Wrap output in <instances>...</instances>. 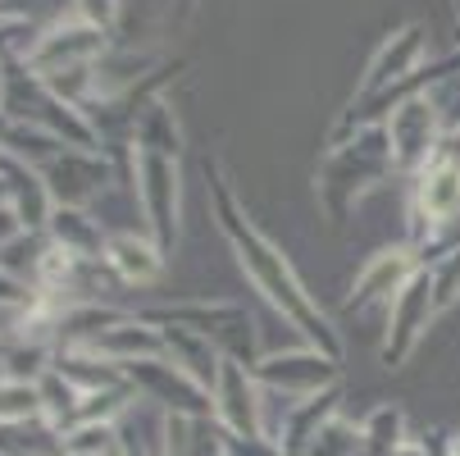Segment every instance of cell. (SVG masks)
<instances>
[{
	"instance_id": "cell-1",
	"label": "cell",
	"mask_w": 460,
	"mask_h": 456,
	"mask_svg": "<svg viewBox=\"0 0 460 456\" xmlns=\"http://www.w3.org/2000/svg\"><path fill=\"white\" fill-rule=\"evenodd\" d=\"M424 210L433 219H447V215L460 210V165L456 160H442L429 174V183H424Z\"/></svg>"
}]
</instances>
